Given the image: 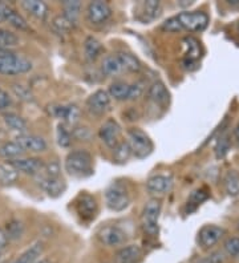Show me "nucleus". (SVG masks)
<instances>
[{"label": "nucleus", "instance_id": "nucleus-1", "mask_svg": "<svg viewBox=\"0 0 239 263\" xmlns=\"http://www.w3.org/2000/svg\"><path fill=\"white\" fill-rule=\"evenodd\" d=\"M65 170L70 176L83 178L93 174V157L85 149H76L65 157Z\"/></svg>", "mask_w": 239, "mask_h": 263}, {"label": "nucleus", "instance_id": "nucleus-2", "mask_svg": "<svg viewBox=\"0 0 239 263\" xmlns=\"http://www.w3.org/2000/svg\"><path fill=\"white\" fill-rule=\"evenodd\" d=\"M32 69V63L24 56L11 51H0V74L17 76Z\"/></svg>", "mask_w": 239, "mask_h": 263}, {"label": "nucleus", "instance_id": "nucleus-3", "mask_svg": "<svg viewBox=\"0 0 239 263\" xmlns=\"http://www.w3.org/2000/svg\"><path fill=\"white\" fill-rule=\"evenodd\" d=\"M127 142L131 145L132 153L138 160L149 157L154 149L153 141L149 136L140 128L127 129Z\"/></svg>", "mask_w": 239, "mask_h": 263}, {"label": "nucleus", "instance_id": "nucleus-4", "mask_svg": "<svg viewBox=\"0 0 239 263\" xmlns=\"http://www.w3.org/2000/svg\"><path fill=\"white\" fill-rule=\"evenodd\" d=\"M106 206L112 212H122L131 205V196L127 187L122 182H113L105 190Z\"/></svg>", "mask_w": 239, "mask_h": 263}, {"label": "nucleus", "instance_id": "nucleus-5", "mask_svg": "<svg viewBox=\"0 0 239 263\" xmlns=\"http://www.w3.org/2000/svg\"><path fill=\"white\" fill-rule=\"evenodd\" d=\"M161 209H162V203L158 198L149 199L146 205L143 206L141 219H142L143 230L146 231L148 234L156 235L158 233V219Z\"/></svg>", "mask_w": 239, "mask_h": 263}, {"label": "nucleus", "instance_id": "nucleus-6", "mask_svg": "<svg viewBox=\"0 0 239 263\" xmlns=\"http://www.w3.org/2000/svg\"><path fill=\"white\" fill-rule=\"evenodd\" d=\"M177 20L181 24L183 31L189 32H201L209 24V16L207 13L201 11H194V12H181L177 15Z\"/></svg>", "mask_w": 239, "mask_h": 263}, {"label": "nucleus", "instance_id": "nucleus-7", "mask_svg": "<svg viewBox=\"0 0 239 263\" xmlns=\"http://www.w3.org/2000/svg\"><path fill=\"white\" fill-rule=\"evenodd\" d=\"M86 20L93 24V26H100L108 22L112 16V8L106 2L102 0H96L90 2L86 7Z\"/></svg>", "mask_w": 239, "mask_h": 263}, {"label": "nucleus", "instance_id": "nucleus-8", "mask_svg": "<svg viewBox=\"0 0 239 263\" xmlns=\"http://www.w3.org/2000/svg\"><path fill=\"white\" fill-rule=\"evenodd\" d=\"M36 181H38L39 186L42 187L48 196L52 197V198L60 197L65 192V189H67V183H65V181H64L61 176L51 177L42 172V173L36 176Z\"/></svg>", "mask_w": 239, "mask_h": 263}, {"label": "nucleus", "instance_id": "nucleus-9", "mask_svg": "<svg viewBox=\"0 0 239 263\" xmlns=\"http://www.w3.org/2000/svg\"><path fill=\"white\" fill-rule=\"evenodd\" d=\"M86 109L93 116H104L111 109V96L108 90L99 89L86 100Z\"/></svg>", "mask_w": 239, "mask_h": 263}, {"label": "nucleus", "instance_id": "nucleus-10", "mask_svg": "<svg viewBox=\"0 0 239 263\" xmlns=\"http://www.w3.org/2000/svg\"><path fill=\"white\" fill-rule=\"evenodd\" d=\"M97 238L102 245L108 247H116L121 246L126 242V233L118 226L108 225L100 229L97 233Z\"/></svg>", "mask_w": 239, "mask_h": 263}, {"label": "nucleus", "instance_id": "nucleus-11", "mask_svg": "<svg viewBox=\"0 0 239 263\" xmlns=\"http://www.w3.org/2000/svg\"><path fill=\"white\" fill-rule=\"evenodd\" d=\"M7 164L11 165L15 170L17 172H22V173L29 174V176L36 177L38 174H40L44 169V162L43 160L38 157H28V158H15V160L7 161Z\"/></svg>", "mask_w": 239, "mask_h": 263}, {"label": "nucleus", "instance_id": "nucleus-12", "mask_svg": "<svg viewBox=\"0 0 239 263\" xmlns=\"http://www.w3.org/2000/svg\"><path fill=\"white\" fill-rule=\"evenodd\" d=\"M120 135H121V126L115 119H108L99 129L100 140L111 149L118 144Z\"/></svg>", "mask_w": 239, "mask_h": 263}, {"label": "nucleus", "instance_id": "nucleus-13", "mask_svg": "<svg viewBox=\"0 0 239 263\" xmlns=\"http://www.w3.org/2000/svg\"><path fill=\"white\" fill-rule=\"evenodd\" d=\"M80 108L76 104H67V105H52L49 108V115L56 119L61 120L64 124L76 125V122L80 119Z\"/></svg>", "mask_w": 239, "mask_h": 263}, {"label": "nucleus", "instance_id": "nucleus-14", "mask_svg": "<svg viewBox=\"0 0 239 263\" xmlns=\"http://www.w3.org/2000/svg\"><path fill=\"white\" fill-rule=\"evenodd\" d=\"M15 141L20 145V148L24 152H31V153H42L48 148L47 141L40 136L36 135H19L15 138Z\"/></svg>", "mask_w": 239, "mask_h": 263}, {"label": "nucleus", "instance_id": "nucleus-15", "mask_svg": "<svg viewBox=\"0 0 239 263\" xmlns=\"http://www.w3.org/2000/svg\"><path fill=\"white\" fill-rule=\"evenodd\" d=\"M76 210L80 217L85 221H90L96 217L97 213V203H96L95 197H92L88 193L80 194L76 199Z\"/></svg>", "mask_w": 239, "mask_h": 263}, {"label": "nucleus", "instance_id": "nucleus-16", "mask_svg": "<svg viewBox=\"0 0 239 263\" xmlns=\"http://www.w3.org/2000/svg\"><path fill=\"white\" fill-rule=\"evenodd\" d=\"M223 234H225V230L219 226H204L198 233V243L201 245L204 249H210L214 245L218 243V241L223 237Z\"/></svg>", "mask_w": 239, "mask_h": 263}, {"label": "nucleus", "instance_id": "nucleus-17", "mask_svg": "<svg viewBox=\"0 0 239 263\" xmlns=\"http://www.w3.org/2000/svg\"><path fill=\"white\" fill-rule=\"evenodd\" d=\"M182 43L185 44L186 52H185V60H183V65L186 69H194L197 68V60L201 56V45L197 39L193 36H186Z\"/></svg>", "mask_w": 239, "mask_h": 263}, {"label": "nucleus", "instance_id": "nucleus-18", "mask_svg": "<svg viewBox=\"0 0 239 263\" xmlns=\"http://www.w3.org/2000/svg\"><path fill=\"white\" fill-rule=\"evenodd\" d=\"M173 178L165 174H157L146 181V189L150 194H168L173 189Z\"/></svg>", "mask_w": 239, "mask_h": 263}, {"label": "nucleus", "instance_id": "nucleus-19", "mask_svg": "<svg viewBox=\"0 0 239 263\" xmlns=\"http://www.w3.org/2000/svg\"><path fill=\"white\" fill-rule=\"evenodd\" d=\"M0 16L3 17V22L7 20L11 26L20 31H28L29 29V24L27 23V20L19 12H16L10 4L4 3V2H0Z\"/></svg>", "mask_w": 239, "mask_h": 263}, {"label": "nucleus", "instance_id": "nucleus-20", "mask_svg": "<svg viewBox=\"0 0 239 263\" xmlns=\"http://www.w3.org/2000/svg\"><path fill=\"white\" fill-rule=\"evenodd\" d=\"M148 97H149L154 104H157V105L159 106H163V108H165L166 105H169L170 93L162 81H154V83L150 85L149 90H148Z\"/></svg>", "mask_w": 239, "mask_h": 263}, {"label": "nucleus", "instance_id": "nucleus-21", "mask_svg": "<svg viewBox=\"0 0 239 263\" xmlns=\"http://www.w3.org/2000/svg\"><path fill=\"white\" fill-rule=\"evenodd\" d=\"M111 99H115L117 101H127L132 100V84L125 83V81L117 80L111 84L108 90Z\"/></svg>", "mask_w": 239, "mask_h": 263}, {"label": "nucleus", "instance_id": "nucleus-22", "mask_svg": "<svg viewBox=\"0 0 239 263\" xmlns=\"http://www.w3.org/2000/svg\"><path fill=\"white\" fill-rule=\"evenodd\" d=\"M22 7L29 15L40 20H44L49 12L47 4L44 2H39V0H24L22 2Z\"/></svg>", "mask_w": 239, "mask_h": 263}, {"label": "nucleus", "instance_id": "nucleus-23", "mask_svg": "<svg viewBox=\"0 0 239 263\" xmlns=\"http://www.w3.org/2000/svg\"><path fill=\"white\" fill-rule=\"evenodd\" d=\"M141 255H142V250L138 245H129L117 251L116 259L118 263H134L140 259Z\"/></svg>", "mask_w": 239, "mask_h": 263}, {"label": "nucleus", "instance_id": "nucleus-24", "mask_svg": "<svg viewBox=\"0 0 239 263\" xmlns=\"http://www.w3.org/2000/svg\"><path fill=\"white\" fill-rule=\"evenodd\" d=\"M3 121L6 122V125L13 132H17L19 135H26L28 130V125L27 121L23 119L22 116L16 115L13 112H6L3 115Z\"/></svg>", "mask_w": 239, "mask_h": 263}, {"label": "nucleus", "instance_id": "nucleus-25", "mask_svg": "<svg viewBox=\"0 0 239 263\" xmlns=\"http://www.w3.org/2000/svg\"><path fill=\"white\" fill-rule=\"evenodd\" d=\"M118 61L121 64L122 69L127 72H140L141 71V63L137 58L129 52H118L117 55Z\"/></svg>", "mask_w": 239, "mask_h": 263}, {"label": "nucleus", "instance_id": "nucleus-26", "mask_svg": "<svg viewBox=\"0 0 239 263\" xmlns=\"http://www.w3.org/2000/svg\"><path fill=\"white\" fill-rule=\"evenodd\" d=\"M102 52V44L100 40H97L93 36H88L84 42V53H85L86 60L93 61L101 55Z\"/></svg>", "mask_w": 239, "mask_h": 263}, {"label": "nucleus", "instance_id": "nucleus-27", "mask_svg": "<svg viewBox=\"0 0 239 263\" xmlns=\"http://www.w3.org/2000/svg\"><path fill=\"white\" fill-rule=\"evenodd\" d=\"M24 154V151L16 141H8L0 145V157L6 158L7 161L20 158Z\"/></svg>", "mask_w": 239, "mask_h": 263}, {"label": "nucleus", "instance_id": "nucleus-28", "mask_svg": "<svg viewBox=\"0 0 239 263\" xmlns=\"http://www.w3.org/2000/svg\"><path fill=\"white\" fill-rule=\"evenodd\" d=\"M43 250H44L43 243L38 242V243L32 245L29 249H27L13 263H36L39 260V257L43 254Z\"/></svg>", "mask_w": 239, "mask_h": 263}, {"label": "nucleus", "instance_id": "nucleus-29", "mask_svg": "<svg viewBox=\"0 0 239 263\" xmlns=\"http://www.w3.org/2000/svg\"><path fill=\"white\" fill-rule=\"evenodd\" d=\"M133 156L131 145L127 141H118V144L113 148V161L116 164H125Z\"/></svg>", "mask_w": 239, "mask_h": 263}, {"label": "nucleus", "instance_id": "nucleus-30", "mask_svg": "<svg viewBox=\"0 0 239 263\" xmlns=\"http://www.w3.org/2000/svg\"><path fill=\"white\" fill-rule=\"evenodd\" d=\"M101 69L106 76H117V74H120L122 71H124L116 55L105 56L104 60H102Z\"/></svg>", "mask_w": 239, "mask_h": 263}, {"label": "nucleus", "instance_id": "nucleus-31", "mask_svg": "<svg viewBox=\"0 0 239 263\" xmlns=\"http://www.w3.org/2000/svg\"><path fill=\"white\" fill-rule=\"evenodd\" d=\"M223 185L229 196H238L239 194V173L235 170H230L225 174Z\"/></svg>", "mask_w": 239, "mask_h": 263}, {"label": "nucleus", "instance_id": "nucleus-32", "mask_svg": "<svg viewBox=\"0 0 239 263\" xmlns=\"http://www.w3.org/2000/svg\"><path fill=\"white\" fill-rule=\"evenodd\" d=\"M63 11L64 16L75 24L77 22V19H79L80 12H81V2H79V0H73V2L67 0V2H64Z\"/></svg>", "mask_w": 239, "mask_h": 263}, {"label": "nucleus", "instance_id": "nucleus-33", "mask_svg": "<svg viewBox=\"0 0 239 263\" xmlns=\"http://www.w3.org/2000/svg\"><path fill=\"white\" fill-rule=\"evenodd\" d=\"M17 178H19V172L13 169L11 165H0V185L4 186L12 185L17 181Z\"/></svg>", "mask_w": 239, "mask_h": 263}, {"label": "nucleus", "instance_id": "nucleus-34", "mask_svg": "<svg viewBox=\"0 0 239 263\" xmlns=\"http://www.w3.org/2000/svg\"><path fill=\"white\" fill-rule=\"evenodd\" d=\"M143 7V17L141 20L142 22H150L159 16L161 13V3L157 0H149L142 4Z\"/></svg>", "mask_w": 239, "mask_h": 263}, {"label": "nucleus", "instance_id": "nucleus-35", "mask_svg": "<svg viewBox=\"0 0 239 263\" xmlns=\"http://www.w3.org/2000/svg\"><path fill=\"white\" fill-rule=\"evenodd\" d=\"M19 44V37L8 29L0 28V51H8Z\"/></svg>", "mask_w": 239, "mask_h": 263}, {"label": "nucleus", "instance_id": "nucleus-36", "mask_svg": "<svg viewBox=\"0 0 239 263\" xmlns=\"http://www.w3.org/2000/svg\"><path fill=\"white\" fill-rule=\"evenodd\" d=\"M56 138H58V144L60 145L61 148H68L72 142V133L67 125L61 122L58 125V130H56Z\"/></svg>", "mask_w": 239, "mask_h": 263}, {"label": "nucleus", "instance_id": "nucleus-37", "mask_svg": "<svg viewBox=\"0 0 239 263\" xmlns=\"http://www.w3.org/2000/svg\"><path fill=\"white\" fill-rule=\"evenodd\" d=\"M4 231H6L8 241L10 239H19L23 235V233H24V226H23V223L20 221L13 219V221L7 223V229Z\"/></svg>", "mask_w": 239, "mask_h": 263}, {"label": "nucleus", "instance_id": "nucleus-38", "mask_svg": "<svg viewBox=\"0 0 239 263\" xmlns=\"http://www.w3.org/2000/svg\"><path fill=\"white\" fill-rule=\"evenodd\" d=\"M73 26H75L73 23L70 22V20H68L64 15H59V16H56L53 19V27L58 32H61V33L69 32L70 29L73 28Z\"/></svg>", "mask_w": 239, "mask_h": 263}, {"label": "nucleus", "instance_id": "nucleus-39", "mask_svg": "<svg viewBox=\"0 0 239 263\" xmlns=\"http://www.w3.org/2000/svg\"><path fill=\"white\" fill-rule=\"evenodd\" d=\"M230 149V138L229 136H220L218 138L217 145H215V154L218 158H222L226 156V153Z\"/></svg>", "mask_w": 239, "mask_h": 263}, {"label": "nucleus", "instance_id": "nucleus-40", "mask_svg": "<svg viewBox=\"0 0 239 263\" xmlns=\"http://www.w3.org/2000/svg\"><path fill=\"white\" fill-rule=\"evenodd\" d=\"M223 247H225V251L229 254L230 257H239V238H229L225 242V246Z\"/></svg>", "mask_w": 239, "mask_h": 263}, {"label": "nucleus", "instance_id": "nucleus-41", "mask_svg": "<svg viewBox=\"0 0 239 263\" xmlns=\"http://www.w3.org/2000/svg\"><path fill=\"white\" fill-rule=\"evenodd\" d=\"M12 90L15 92V95L19 97L20 100H24V101H32V100H33L31 90H29L28 88L24 87V85L15 84V85H12Z\"/></svg>", "mask_w": 239, "mask_h": 263}, {"label": "nucleus", "instance_id": "nucleus-42", "mask_svg": "<svg viewBox=\"0 0 239 263\" xmlns=\"http://www.w3.org/2000/svg\"><path fill=\"white\" fill-rule=\"evenodd\" d=\"M162 29L163 31H168V32H172V33H175V32H181V31H183L181 27V24L178 23V20H177V17H170V19L166 20L165 23L162 24Z\"/></svg>", "mask_w": 239, "mask_h": 263}, {"label": "nucleus", "instance_id": "nucleus-43", "mask_svg": "<svg viewBox=\"0 0 239 263\" xmlns=\"http://www.w3.org/2000/svg\"><path fill=\"white\" fill-rule=\"evenodd\" d=\"M12 105V97L8 95V92L0 89V112L7 110Z\"/></svg>", "mask_w": 239, "mask_h": 263}, {"label": "nucleus", "instance_id": "nucleus-44", "mask_svg": "<svg viewBox=\"0 0 239 263\" xmlns=\"http://www.w3.org/2000/svg\"><path fill=\"white\" fill-rule=\"evenodd\" d=\"M76 137L80 141H89L90 138V130L86 126H83V128H76L72 133V137Z\"/></svg>", "mask_w": 239, "mask_h": 263}, {"label": "nucleus", "instance_id": "nucleus-45", "mask_svg": "<svg viewBox=\"0 0 239 263\" xmlns=\"http://www.w3.org/2000/svg\"><path fill=\"white\" fill-rule=\"evenodd\" d=\"M207 199V194L204 192V190H195V192L191 193L190 199H189L188 203H194V205H199Z\"/></svg>", "mask_w": 239, "mask_h": 263}, {"label": "nucleus", "instance_id": "nucleus-46", "mask_svg": "<svg viewBox=\"0 0 239 263\" xmlns=\"http://www.w3.org/2000/svg\"><path fill=\"white\" fill-rule=\"evenodd\" d=\"M7 242H8V238H7L6 231H4L3 229H0V255L3 254L4 249H6Z\"/></svg>", "mask_w": 239, "mask_h": 263}, {"label": "nucleus", "instance_id": "nucleus-47", "mask_svg": "<svg viewBox=\"0 0 239 263\" xmlns=\"http://www.w3.org/2000/svg\"><path fill=\"white\" fill-rule=\"evenodd\" d=\"M235 138H236V142L239 144V125L236 126V129H235Z\"/></svg>", "mask_w": 239, "mask_h": 263}, {"label": "nucleus", "instance_id": "nucleus-48", "mask_svg": "<svg viewBox=\"0 0 239 263\" xmlns=\"http://www.w3.org/2000/svg\"><path fill=\"white\" fill-rule=\"evenodd\" d=\"M36 263H51V260H48V259H40V260H38V262Z\"/></svg>", "mask_w": 239, "mask_h": 263}, {"label": "nucleus", "instance_id": "nucleus-49", "mask_svg": "<svg viewBox=\"0 0 239 263\" xmlns=\"http://www.w3.org/2000/svg\"><path fill=\"white\" fill-rule=\"evenodd\" d=\"M236 31H238V33H239V23H238V26H236Z\"/></svg>", "mask_w": 239, "mask_h": 263}, {"label": "nucleus", "instance_id": "nucleus-50", "mask_svg": "<svg viewBox=\"0 0 239 263\" xmlns=\"http://www.w3.org/2000/svg\"><path fill=\"white\" fill-rule=\"evenodd\" d=\"M2 22H3V17L0 16V23H2Z\"/></svg>", "mask_w": 239, "mask_h": 263}, {"label": "nucleus", "instance_id": "nucleus-51", "mask_svg": "<svg viewBox=\"0 0 239 263\" xmlns=\"http://www.w3.org/2000/svg\"><path fill=\"white\" fill-rule=\"evenodd\" d=\"M238 229H239V223H238Z\"/></svg>", "mask_w": 239, "mask_h": 263}]
</instances>
